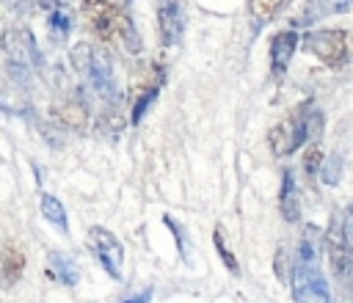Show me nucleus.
<instances>
[{"instance_id":"4","label":"nucleus","mask_w":353,"mask_h":303,"mask_svg":"<svg viewBox=\"0 0 353 303\" xmlns=\"http://www.w3.org/2000/svg\"><path fill=\"white\" fill-rule=\"evenodd\" d=\"M306 52H312L320 63L325 66H339L347 58V33L334 28V30H312L303 36Z\"/></svg>"},{"instance_id":"8","label":"nucleus","mask_w":353,"mask_h":303,"mask_svg":"<svg viewBox=\"0 0 353 303\" xmlns=\"http://www.w3.org/2000/svg\"><path fill=\"white\" fill-rule=\"evenodd\" d=\"M295 47H298V33L295 30H279L270 39V69H273V74H281L290 66Z\"/></svg>"},{"instance_id":"12","label":"nucleus","mask_w":353,"mask_h":303,"mask_svg":"<svg viewBox=\"0 0 353 303\" xmlns=\"http://www.w3.org/2000/svg\"><path fill=\"white\" fill-rule=\"evenodd\" d=\"M44 8H47V28H50L52 39H63L72 30L69 8L63 3H58V0H44Z\"/></svg>"},{"instance_id":"13","label":"nucleus","mask_w":353,"mask_h":303,"mask_svg":"<svg viewBox=\"0 0 353 303\" xmlns=\"http://www.w3.org/2000/svg\"><path fill=\"white\" fill-rule=\"evenodd\" d=\"M3 281L11 286V284H17L19 278H22V273H25V253L17 248V245H6L3 248Z\"/></svg>"},{"instance_id":"19","label":"nucleus","mask_w":353,"mask_h":303,"mask_svg":"<svg viewBox=\"0 0 353 303\" xmlns=\"http://www.w3.org/2000/svg\"><path fill=\"white\" fill-rule=\"evenodd\" d=\"M212 242H215V248H218V253H221V259H223L226 270L237 275V273H240V264H237L234 253L229 251V245H226V237H223V231H221V229H215V231H212Z\"/></svg>"},{"instance_id":"1","label":"nucleus","mask_w":353,"mask_h":303,"mask_svg":"<svg viewBox=\"0 0 353 303\" xmlns=\"http://www.w3.org/2000/svg\"><path fill=\"white\" fill-rule=\"evenodd\" d=\"M323 116L312 102H301L287 118H281L270 132H268V143L273 149L276 157H287L292 154L298 146H303L312 135L320 132Z\"/></svg>"},{"instance_id":"21","label":"nucleus","mask_w":353,"mask_h":303,"mask_svg":"<svg viewBox=\"0 0 353 303\" xmlns=\"http://www.w3.org/2000/svg\"><path fill=\"white\" fill-rule=\"evenodd\" d=\"M154 96H157V85L149 88L146 94H141V96L135 99V107H132V124H138V121L143 118V113H146V107L154 102Z\"/></svg>"},{"instance_id":"10","label":"nucleus","mask_w":353,"mask_h":303,"mask_svg":"<svg viewBox=\"0 0 353 303\" xmlns=\"http://www.w3.org/2000/svg\"><path fill=\"white\" fill-rule=\"evenodd\" d=\"M279 207H281V218L287 223H295L301 218V201H298V187H295V174L287 168L281 176V196H279Z\"/></svg>"},{"instance_id":"15","label":"nucleus","mask_w":353,"mask_h":303,"mask_svg":"<svg viewBox=\"0 0 353 303\" xmlns=\"http://www.w3.org/2000/svg\"><path fill=\"white\" fill-rule=\"evenodd\" d=\"M50 275H55L66 286H74L77 284V267H74L72 256H63V253L52 251L50 253Z\"/></svg>"},{"instance_id":"16","label":"nucleus","mask_w":353,"mask_h":303,"mask_svg":"<svg viewBox=\"0 0 353 303\" xmlns=\"http://www.w3.org/2000/svg\"><path fill=\"white\" fill-rule=\"evenodd\" d=\"M295 262H303V264H317V229L309 226L298 242V256Z\"/></svg>"},{"instance_id":"23","label":"nucleus","mask_w":353,"mask_h":303,"mask_svg":"<svg viewBox=\"0 0 353 303\" xmlns=\"http://www.w3.org/2000/svg\"><path fill=\"white\" fill-rule=\"evenodd\" d=\"M339 229H342V237H345V242L353 248V204H350V207H345V212H342V220H339Z\"/></svg>"},{"instance_id":"3","label":"nucleus","mask_w":353,"mask_h":303,"mask_svg":"<svg viewBox=\"0 0 353 303\" xmlns=\"http://www.w3.org/2000/svg\"><path fill=\"white\" fill-rule=\"evenodd\" d=\"M290 289L295 303H331V289L325 275L317 270V264L292 262L290 270Z\"/></svg>"},{"instance_id":"7","label":"nucleus","mask_w":353,"mask_h":303,"mask_svg":"<svg viewBox=\"0 0 353 303\" xmlns=\"http://www.w3.org/2000/svg\"><path fill=\"white\" fill-rule=\"evenodd\" d=\"M323 240H325V256H328V264H331V275L342 286H350V281H353V248L345 242L339 223L328 226Z\"/></svg>"},{"instance_id":"11","label":"nucleus","mask_w":353,"mask_h":303,"mask_svg":"<svg viewBox=\"0 0 353 303\" xmlns=\"http://www.w3.org/2000/svg\"><path fill=\"white\" fill-rule=\"evenodd\" d=\"M350 8H353V0H306V11H303L301 22H317L323 17L345 14Z\"/></svg>"},{"instance_id":"2","label":"nucleus","mask_w":353,"mask_h":303,"mask_svg":"<svg viewBox=\"0 0 353 303\" xmlns=\"http://www.w3.org/2000/svg\"><path fill=\"white\" fill-rule=\"evenodd\" d=\"M74 66L88 77L91 88L105 99V102H113L116 99V80H113V61L105 50H97V47H88V44H77L74 52Z\"/></svg>"},{"instance_id":"26","label":"nucleus","mask_w":353,"mask_h":303,"mask_svg":"<svg viewBox=\"0 0 353 303\" xmlns=\"http://www.w3.org/2000/svg\"><path fill=\"white\" fill-rule=\"evenodd\" d=\"M339 303H353V300H350V297H345V300H339Z\"/></svg>"},{"instance_id":"22","label":"nucleus","mask_w":353,"mask_h":303,"mask_svg":"<svg viewBox=\"0 0 353 303\" xmlns=\"http://www.w3.org/2000/svg\"><path fill=\"white\" fill-rule=\"evenodd\" d=\"M121 41L127 47V52H141V39H138V30L132 28V22L127 19L124 28H121Z\"/></svg>"},{"instance_id":"17","label":"nucleus","mask_w":353,"mask_h":303,"mask_svg":"<svg viewBox=\"0 0 353 303\" xmlns=\"http://www.w3.org/2000/svg\"><path fill=\"white\" fill-rule=\"evenodd\" d=\"M281 3L284 0H248V8H251V14H254L256 22H268V19L276 17V11L281 8Z\"/></svg>"},{"instance_id":"14","label":"nucleus","mask_w":353,"mask_h":303,"mask_svg":"<svg viewBox=\"0 0 353 303\" xmlns=\"http://www.w3.org/2000/svg\"><path fill=\"white\" fill-rule=\"evenodd\" d=\"M39 207H41L44 220H50V223H52L55 229H61V231H69V215H66V207H63L52 193H41Z\"/></svg>"},{"instance_id":"20","label":"nucleus","mask_w":353,"mask_h":303,"mask_svg":"<svg viewBox=\"0 0 353 303\" xmlns=\"http://www.w3.org/2000/svg\"><path fill=\"white\" fill-rule=\"evenodd\" d=\"M320 163H323V152H320L317 143H312V146L306 149V157H303V171H306V176L320 174V168H323Z\"/></svg>"},{"instance_id":"25","label":"nucleus","mask_w":353,"mask_h":303,"mask_svg":"<svg viewBox=\"0 0 353 303\" xmlns=\"http://www.w3.org/2000/svg\"><path fill=\"white\" fill-rule=\"evenodd\" d=\"M152 286H146L143 292H138V295H132V297H127V300H121V303H149L152 300Z\"/></svg>"},{"instance_id":"5","label":"nucleus","mask_w":353,"mask_h":303,"mask_svg":"<svg viewBox=\"0 0 353 303\" xmlns=\"http://www.w3.org/2000/svg\"><path fill=\"white\" fill-rule=\"evenodd\" d=\"M83 17L94 30V36H99L102 41L121 36V28L127 22V17L110 0H83Z\"/></svg>"},{"instance_id":"24","label":"nucleus","mask_w":353,"mask_h":303,"mask_svg":"<svg viewBox=\"0 0 353 303\" xmlns=\"http://www.w3.org/2000/svg\"><path fill=\"white\" fill-rule=\"evenodd\" d=\"M165 226L174 231V237H176V245H179V253H182V256H188V251H185V231H182V226H179V223H174L168 215H165Z\"/></svg>"},{"instance_id":"18","label":"nucleus","mask_w":353,"mask_h":303,"mask_svg":"<svg viewBox=\"0 0 353 303\" xmlns=\"http://www.w3.org/2000/svg\"><path fill=\"white\" fill-rule=\"evenodd\" d=\"M339 176H342V160H339V154L325 157V163H323V168H320V182H323L325 187H334V185L339 182Z\"/></svg>"},{"instance_id":"6","label":"nucleus","mask_w":353,"mask_h":303,"mask_svg":"<svg viewBox=\"0 0 353 303\" xmlns=\"http://www.w3.org/2000/svg\"><path fill=\"white\" fill-rule=\"evenodd\" d=\"M88 248L105 267V273L116 281H121V262H124V248L116 240V234L105 226H91L88 229Z\"/></svg>"},{"instance_id":"9","label":"nucleus","mask_w":353,"mask_h":303,"mask_svg":"<svg viewBox=\"0 0 353 303\" xmlns=\"http://www.w3.org/2000/svg\"><path fill=\"white\" fill-rule=\"evenodd\" d=\"M157 28H160V39L163 44H176L182 36V14H179V3L176 0H165L157 11Z\"/></svg>"}]
</instances>
